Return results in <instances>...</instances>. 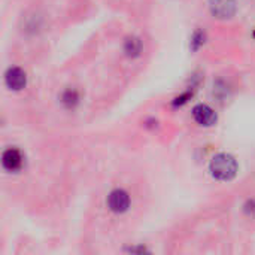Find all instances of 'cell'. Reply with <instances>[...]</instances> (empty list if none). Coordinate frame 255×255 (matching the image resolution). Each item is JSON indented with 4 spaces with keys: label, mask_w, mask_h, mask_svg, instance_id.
<instances>
[{
    "label": "cell",
    "mask_w": 255,
    "mask_h": 255,
    "mask_svg": "<svg viewBox=\"0 0 255 255\" xmlns=\"http://www.w3.org/2000/svg\"><path fill=\"white\" fill-rule=\"evenodd\" d=\"M108 205L109 209L115 214H123L128 209L130 206V197L126 191L123 190H115L109 194L108 197Z\"/></svg>",
    "instance_id": "cell-3"
},
{
    "label": "cell",
    "mask_w": 255,
    "mask_h": 255,
    "mask_svg": "<svg viewBox=\"0 0 255 255\" xmlns=\"http://www.w3.org/2000/svg\"><path fill=\"white\" fill-rule=\"evenodd\" d=\"M193 117L200 126H206V127L215 124L217 121V114L214 112V109H211L206 105H197L193 109Z\"/></svg>",
    "instance_id": "cell-6"
},
{
    "label": "cell",
    "mask_w": 255,
    "mask_h": 255,
    "mask_svg": "<svg viewBox=\"0 0 255 255\" xmlns=\"http://www.w3.org/2000/svg\"><path fill=\"white\" fill-rule=\"evenodd\" d=\"M245 211L248 212V215L255 217V200H251V202H248V203H247V206H245Z\"/></svg>",
    "instance_id": "cell-10"
},
{
    "label": "cell",
    "mask_w": 255,
    "mask_h": 255,
    "mask_svg": "<svg viewBox=\"0 0 255 255\" xmlns=\"http://www.w3.org/2000/svg\"><path fill=\"white\" fill-rule=\"evenodd\" d=\"M211 173L220 181H232L238 173V163L229 154H218L211 161Z\"/></svg>",
    "instance_id": "cell-1"
},
{
    "label": "cell",
    "mask_w": 255,
    "mask_h": 255,
    "mask_svg": "<svg viewBox=\"0 0 255 255\" xmlns=\"http://www.w3.org/2000/svg\"><path fill=\"white\" fill-rule=\"evenodd\" d=\"M205 37H206L205 31H202V30H196V31H194V34H193V37H191V48H193L194 51H197V49L205 43Z\"/></svg>",
    "instance_id": "cell-8"
},
{
    "label": "cell",
    "mask_w": 255,
    "mask_h": 255,
    "mask_svg": "<svg viewBox=\"0 0 255 255\" xmlns=\"http://www.w3.org/2000/svg\"><path fill=\"white\" fill-rule=\"evenodd\" d=\"M1 164L6 170L9 172H18L22 167V155L18 149L9 148L3 152L1 157Z\"/></svg>",
    "instance_id": "cell-5"
},
{
    "label": "cell",
    "mask_w": 255,
    "mask_h": 255,
    "mask_svg": "<svg viewBox=\"0 0 255 255\" xmlns=\"http://www.w3.org/2000/svg\"><path fill=\"white\" fill-rule=\"evenodd\" d=\"M211 13L218 19H230L235 16L238 3L236 0H209Z\"/></svg>",
    "instance_id": "cell-2"
},
{
    "label": "cell",
    "mask_w": 255,
    "mask_h": 255,
    "mask_svg": "<svg viewBox=\"0 0 255 255\" xmlns=\"http://www.w3.org/2000/svg\"><path fill=\"white\" fill-rule=\"evenodd\" d=\"M4 81H6L7 88H10L13 91H19L25 87L27 76H25L24 70H21L19 67H12L6 72Z\"/></svg>",
    "instance_id": "cell-4"
},
{
    "label": "cell",
    "mask_w": 255,
    "mask_h": 255,
    "mask_svg": "<svg viewBox=\"0 0 255 255\" xmlns=\"http://www.w3.org/2000/svg\"><path fill=\"white\" fill-rule=\"evenodd\" d=\"M63 99H64V100H63L64 103H69V106H72V105H73V103L76 102V94H75V93H70V91H69L67 94H64V97H63Z\"/></svg>",
    "instance_id": "cell-9"
},
{
    "label": "cell",
    "mask_w": 255,
    "mask_h": 255,
    "mask_svg": "<svg viewBox=\"0 0 255 255\" xmlns=\"http://www.w3.org/2000/svg\"><path fill=\"white\" fill-rule=\"evenodd\" d=\"M124 51L128 57H137L142 51V42L139 37L136 36H131V37H127L126 42H124Z\"/></svg>",
    "instance_id": "cell-7"
}]
</instances>
